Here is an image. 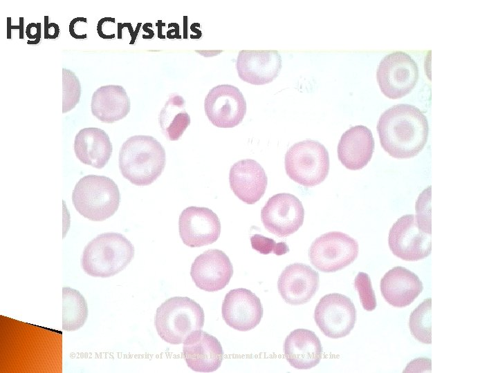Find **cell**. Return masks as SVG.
I'll use <instances>...</instances> for the list:
<instances>
[{"instance_id": "obj_1", "label": "cell", "mask_w": 498, "mask_h": 373, "mask_svg": "<svg viewBox=\"0 0 498 373\" xmlns=\"http://www.w3.org/2000/svg\"><path fill=\"white\" fill-rule=\"evenodd\" d=\"M425 115L415 106H391L379 117L377 131L383 149L393 157L407 159L418 155L428 137Z\"/></svg>"}, {"instance_id": "obj_2", "label": "cell", "mask_w": 498, "mask_h": 373, "mask_svg": "<svg viewBox=\"0 0 498 373\" xmlns=\"http://www.w3.org/2000/svg\"><path fill=\"white\" fill-rule=\"evenodd\" d=\"M165 164V149L150 135L129 137L119 151L118 164L122 175L138 186L149 185L156 180Z\"/></svg>"}, {"instance_id": "obj_3", "label": "cell", "mask_w": 498, "mask_h": 373, "mask_svg": "<svg viewBox=\"0 0 498 373\" xmlns=\"http://www.w3.org/2000/svg\"><path fill=\"white\" fill-rule=\"evenodd\" d=\"M134 247L122 234L103 233L84 247L81 267L93 277L108 278L123 270L134 256Z\"/></svg>"}, {"instance_id": "obj_4", "label": "cell", "mask_w": 498, "mask_h": 373, "mask_svg": "<svg viewBox=\"0 0 498 373\" xmlns=\"http://www.w3.org/2000/svg\"><path fill=\"white\" fill-rule=\"evenodd\" d=\"M204 320V312L199 303L188 297L175 296L158 307L154 325L163 341L178 345L193 332L202 329Z\"/></svg>"}, {"instance_id": "obj_5", "label": "cell", "mask_w": 498, "mask_h": 373, "mask_svg": "<svg viewBox=\"0 0 498 373\" xmlns=\"http://www.w3.org/2000/svg\"><path fill=\"white\" fill-rule=\"evenodd\" d=\"M72 202L83 217L92 221H103L117 211L120 194L117 184L110 178L88 175L76 183Z\"/></svg>"}, {"instance_id": "obj_6", "label": "cell", "mask_w": 498, "mask_h": 373, "mask_svg": "<svg viewBox=\"0 0 498 373\" xmlns=\"http://www.w3.org/2000/svg\"><path fill=\"white\" fill-rule=\"evenodd\" d=\"M284 165L292 180L305 187H313L324 181L329 174V153L320 142L306 140L288 149Z\"/></svg>"}, {"instance_id": "obj_7", "label": "cell", "mask_w": 498, "mask_h": 373, "mask_svg": "<svg viewBox=\"0 0 498 373\" xmlns=\"http://www.w3.org/2000/svg\"><path fill=\"white\" fill-rule=\"evenodd\" d=\"M358 243L340 231H330L317 238L308 249L311 264L319 271L335 272L351 264L358 257Z\"/></svg>"}, {"instance_id": "obj_8", "label": "cell", "mask_w": 498, "mask_h": 373, "mask_svg": "<svg viewBox=\"0 0 498 373\" xmlns=\"http://www.w3.org/2000/svg\"><path fill=\"white\" fill-rule=\"evenodd\" d=\"M376 78L382 93L390 99H398L414 88L418 78V68L407 53L395 51L380 61Z\"/></svg>"}, {"instance_id": "obj_9", "label": "cell", "mask_w": 498, "mask_h": 373, "mask_svg": "<svg viewBox=\"0 0 498 373\" xmlns=\"http://www.w3.org/2000/svg\"><path fill=\"white\" fill-rule=\"evenodd\" d=\"M314 320L325 336L332 338H342L354 327L356 309L351 300L345 295L328 294L317 304Z\"/></svg>"}, {"instance_id": "obj_10", "label": "cell", "mask_w": 498, "mask_h": 373, "mask_svg": "<svg viewBox=\"0 0 498 373\" xmlns=\"http://www.w3.org/2000/svg\"><path fill=\"white\" fill-rule=\"evenodd\" d=\"M388 244L396 256L404 260L415 261L430 254L432 236L418 227L414 215L408 214L398 218L392 225Z\"/></svg>"}, {"instance_id": "obj_11", "label": "cell", "mask_w": 498, "mask_h": 373, "mask_svg": "<svg viewBox=\"0 0 498 373\" xmlns=\"http://www.w3.org/2000/svg\"><path fill=\"white\" fill-rule=\"evenodd\" d=\"M304 209L295 195L280 193L270 197L261 211L264 227L279 237L296 232L303 224Z\"/></svg>"}, {"instance_id": "obj_12", "label": "cell", "mask_w": 498, "mask_h": 373, "mask_svg": "<svg viewBox=\"0 0 498 373\" xmlns=\"http://www.w3.org/2000/svg\"><path fill=\"white\" fill-rule=\"evenodd\" d=\"M204 109L213 125L219 128H232L243 121L246 113V102L237 87L220 84L207 94Z\"/></svg>"}, {"instance_id": "obj_13", "label": "cell", "mask_w": 498, "mask_h": 373, "mask_svg": "<svg viewBox=\"0 0 498 373\" xmlns=\"http://www.w3.org/2000/svg\"><path fill=\"white\" fill-rule=\"evenodd\" d=\"M178 230L185 245L200 247L217 240L221 233V222L210 209L191 206L180 214Z\"/></svg>"}, {"instance_id": "obj_14", "label": "cell", "mask_w": 498, "mask_h": 373, "mask_svg": "<svg viewBox=\"0 0 498 373\" xmlns=\"http://www.w3.org/2000/svg\"><path fill=\"white\" fill-rule=\"evenodd\" d=\"M190 275L199 289L216 291L229 283L233 275V267L223 251L209 249L195 258L191 266Z\"/></svg>"}, {"instance_id": "obj_15", "label": "cell", "mask_w": 498, "mask_h": 373, "mask_svg": "<svg viewBox=\"0 0 498 373\" xmlns=\"http://www.w3.org/2000/svg\"><path fill=\"white\" fill-rule=\"evenodd\" d=\"M222 316L232 328L246 332L255 328L263 316L260 299L250 290L237 288L226 294L222 304Z\"/></svg>"}, {"instance_id": "obj_16", "label": "cell", "mask_w": 498, "mask_h": 373, "mask_svg": "<svg viewBox=\"0 0 498 373\" xmlns=\"http://www.w3.org/2000/svg\"><path fill=\"white\" fill-rule=\"evenodd\" d=\"M319 274L308 265L293 263L286 266L277 281L279 293L293 305L308 303L319 288Z\"/></svg>"}, {"instance_id": "obj_17", "label": "cell", "mask_w": 498, "mask_h": 373, "mask_svg": "<svg viewBox=\"0 0 498 373\" xmlns=\"http://www.w3.org/2000/svg\"><path fill=\"white\" fill-rule=\"evenodd\" d=\"M281 68L282 57L277 50H240L236 61L239 77L254 85L270 83Z\"/></svg>"}, {"instance_id": "obj_18", "label": "cell", "mask_w": 498, "mask_h": 373, "mask_svg": "<svg viewBox=\"0 0 498 373\" xmlns=\"http://www.w3.org/2000/svg\"><path fill=\"white\" fill-rule=\"evenodd\" d=\"M229 182L231 190L239 200L248 204H253L264 195L268 178L257 161L246 159L232 164Z\"/></svg>"}, {"instance_id": "obj_19", "label": "cell", "mask_w": 498, "mask_h": 373, "mask_svg": "<svg viewBox=\"0 0 498 373\" xmlns=\"http://www.w3.org/2000/svg\"><path fill=\"white\" fill-rule=\"evenodd\" d=\"M223 348L214 336L201 330L183 342V356L187 366L197 372H212L221 365Z\"/></svg>"}, {"instance_id": "obj_20", "label": "cell", "mask_w": 498, "mask_h": 373, "mask_svg": "<svg viewBox=\"0 0 498 373\" xmlns=\"http://www.w3.org/2000/svg\"><path fill=\"white\" fill-rule=\"evenodd\" d=\"M374 151V139L365 126H354L346 131L338 144L340 162L349 170H360L371 160Z\"/></svg>"}, {"instance_id": "obj_21", "label": "cell", "mask_w": 498, "mask_h": 373, "mask_svg": "<svg viewBox=\"0 0 498 373\" xmlns=\"http://www.w3.org/2000/svg\"><path fill=\"white\" fill-rule=\"evenodd\" d=\"M380 287L385 300L400 308L410 305L423 289L418 276L400 266L388 271L381 278Z\"/></svg>"}, {"instance_id": "obj_22", "label": "cell", "mask_w": 498, "mask_h": 373, "mask_svg": "<svg viewBox=\"0 0 498 373\" xmlns=\"http://www.w3.org/2000/svg\"><path fill=\"white\" fill-rule=\"evenodd\" d=\"M284 352L291 366L299 370H308L317 365L322 358V347L313 331L297 329L286 336Z\"/></svg>"}, {"instance_id": "obj_23", "label": "cell", "mask_w": 498, "mask_h": 373, "mask_svg": "<svg viewBox=\"0 0 498 373\" xmlns=\"http://www.w3.org/2000/svg\"><path fill=\"white\" fill-rule=\"evenodd\" d=\"M73 148L81 162L99 169L108 163L113 151L107 133L96 127L81 129L75 135Z\"/></svg>"}, {"instance_id": "obj_24", "label": "cell", "mask_w": 498, "mask_h": 373, "mask_svg": "<svg viewBox=\"0 0 498 373\" xmlns=\"http://www.w3.org/2000/svg\"><path fill=\"white\" fill-rule=\"evenodd\" d=\"M130 99L123 86L106 85L92 95L91 113L104 123H113L125 117L130 111Z\"/></svg>"}, {"instance_id": "obj_25", "label": "cell", "mask_w": 498, "mask_h": 373, "mask_svg": "<svg viewBox=\"0 0 498 373\" xmlns=\"http://www.w3.org/2000/svg\"><path fill=\"white\" fill-rule=\"evenodd\" d=\"M184 98L172 93L160 111L158 123L163 135L170 141L178 140L190 124Z\"/></svg>"}, {"instance_id": "obj_26", "label": "cell", "mask_w": 498, "mask_h": 373, "mask_svg": "<svg viewBox=\"0 0 498 373\" xmlns=\"http://www.w3.org/2000/svg\"><path fill=\"white\" fill-rule=\"evenodd\" d=\"M88 317V306L83 295L69 287L62 288V329L75 331L82 327Z\"/></svg>"}, {"instance_id": "obj_27", "label": "cell", "mask_w": 498, "mask_h": 373, "mask_svg": "<svg viewBox=\"0 0 498 373\" xmlns=\"http://www.w3.org/2000/svg\"><path fill=\"white\" fill-rule=\"evenodd\" d=\"M430 298L424 300L410 314L408 325L412 336L418 341L430 344L431 338Z\"/></svg>"}, {"instance_id": "obj_28", "label": "cell", "mask_w": 498, "mask_h": 373, "mask_svg": "<svg viewBox=\"0 0 498 373\" xmlns=\"http://www.w3.org/2000/svg\"><path fill=\"white\" fill-rule=\"evenodd\" d=\"M81 95V85L76 75L71 70L62 68V113L75 108Z\"/></svg>"}, {"instance_id": "obj_29", "label": "cell", "mask_w": 498, "mask_h": 373, "mask_svg": "<svg viewBox=\"0 0 498 373\" xmlns=\"http://www.w3.org/2000/svg\"><path fill=\"white\" fill-rule=\"evenodd\" d=\"M354 287L358 292L362 307L368 312L374 310L377 303L369 275L359 272L354 280Z\"/></svg>"}, {"instance_id": "obj_30", "label": "cell", "mask_w": 498, "mask_h": 373, "mask_svg": "<svg viewBox=\"0 0 498 373\" xmlns=\"http://www.w3.org/2000/svg\"><path fill=\"white\" fill-rule=\"evenodd\" d=\"M250 242L253 249L265 255L273 253L282 256L289 251L288 246L284 242H276L273 239L261 234L252 236Z\"/></svg>"}, {"instance_id": "obj_31", "label": "cell", "mask_w": 498, "mask_h": 373, "mask_svg": "<svg viewBox=\"0 0 498 373\" xmlns=\"http://www.w3.org/2000/svg\"><path fill=\"white\" fill-rule=\"evenodd\" d=\"M427 189H425L419 198L416 202V222L418 227L425 233L429 234L432 233L431 231V223H430V207L427 209V203L425 202V197L427 195Z\"/></svg>"}, {"instance_id": "obj_32", "label": "cell", "mask_w": 498, "mask_h": 373, "mask_svg": "<svg viewBox=\"0 0 498 373\" xmlns=\"http://www.w3.org/2000/svg\"><path fill=\"white\" fill-rule=\"evenodd\" d=\"M26 35L30 39H35L33 41H28V44H37L39 42L41 38V23H37L33 25V23H29L26 27Z\"/></svg>"}, {"instance_id": "obj_33", "label": "cell", "mask_w": 498, "mask_h": 373, "mask_svg": "<svg viewBox=\"0 0 498 373\" xmlns=\"http://www.w3.org/2000/svg\"><path fill=\"white\" fill-rule=\"evenodd\" d=\"M48 16L44 17V39H55L59 33V28L55 23H48Z\"/></svg>"}]
</instances>
